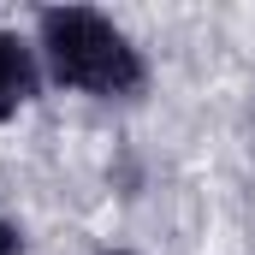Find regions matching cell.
Here are the masks:
<instances>
[{"mask_svg":"<svg viewBox=\"0 0 255 255\" xmlns=\"http://www.w3.org/2000/svg\"><path fill=\"white\" fill-rule=\"evenodd\" d=\"M42 48L54 60V77L71 89H95V95H130L142 83V60L125 36L83 6H54L42 12Z\"/></svg>","mask_w":255,"mask_h":255,"instance_id":"cell-1","label":"cell"},{"mask_svg":"<svg viewBox=\"0 0 255 255\" xmlns=\"http://www.w3.org/2000/svg\"><path fill=\"white\" fill-rule=\"evenodd\" d=\"M30 89H36L30 54H24V48H18V42H12V36L0 30V119H6V113H12V107H18V101L30 95Z\"/></svg>","mask_w":255,"mask_h":255,"instance_id":"cell-2","label":"cell"},{"mask_svg":"<svg viewBox=\"0 0 255 255\" xmlns=\"http://www.w3.org/2000/svg\"><path fill=\"white\" fill-rule=\"evenodd\" d=\"M0 255H24V244H18V232L0 220Z\"/></svg>","mask_w":255,"mask_h":255,"instance_id":"cell-3","label":"cell"}]
</instances>
